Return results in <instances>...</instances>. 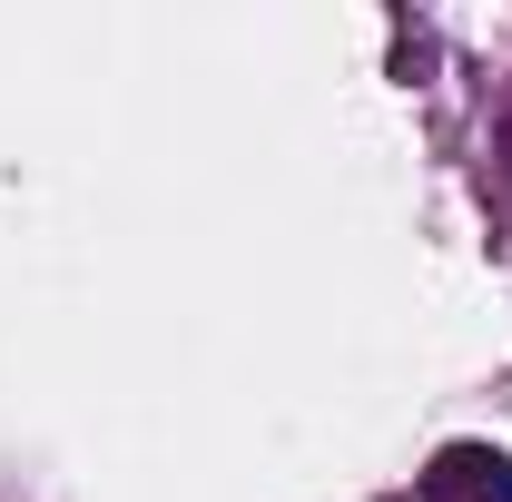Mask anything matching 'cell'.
<instances>
[{"label":"cell","mask_w":512,"mask_h":502,"mask_svg":"<svg viewBox=\"0 0 512 502\" xmlns=\"http://www.w3.org/2000/svg\"><path fill=\"white\" fill-rule=\"evenodd\" d=\"M493 148H503V178H512V109H503V128H493Z\"/></svg>","instance_id":"cell-2"},{"label":"cell","mask_w":512,"mask_h":502,"mask_svg":"<svg viewBox=\"0 0 512 502\" xmlns=\"http://www.w3.org/2000/svg\"><path fill=\"white\" fill-rule=\"evenodd\" d=\"M424 502H512V463L493 443H444L424 473Z\"/></svg>","instance_id":"cell-1"}]
</instances>
